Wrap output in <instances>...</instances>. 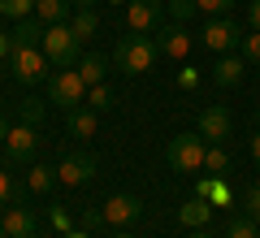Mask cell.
Here are the masks:
<instances>
[{
	"label": "cell",
	"mask_w": 260,
	"mask_h": 238,
	"mask_svg": "<svg viewBox=\"0 0 260 238\" xmlns=\"http://www.w3.org/2000/svg\"><path fill=\"white\" fill-rule=\"evenodd\" d=\"M243 208H251V212H260V182L251 186L247 195H243Z\"/></svg>",
	"instance_id": "d6a6232c"
},
{
	"label": "cell",
	"mask_w": 260,
	"mask_h": 238,
	"mask_svg": "<svg viewBox=\"0 0 260 238\" xmlns=\"http://www.w3.org/2000/svg\"><path fill=\"white\" fill-rule=\"evenodd\" d=\"M204 156H208V139L200 134V130H182V134H174L169 139V147H165V160H169V169L174 174H195V169H204Z\"/></svg>",
	"instance_id": "7a4b0ae2"
},
{
	"label": "cell",
	"mask_w": 260,
	"mask_h": 238,
	"mask_svg": "<svg viewBox=\"0 0 260 238\" xmlns=\"http://www.w3.org/2000/svg\"><path fill=\"white\" fill-rule=\"evenodd\" d=\"M44 65H48L44 48H13V52H9V70H13V78H18V83H26V87L44 78Z\"/></svg>",
	"instance_id": "5b68a950"
},
{
	"label": "cell",
	"mask_w": 260,
	"mask_h": 238,
	"mask_svg": "<svg viewBox=\"0 0 260 238\" xmlns=\"http://www.w3.org/2000/svg\"><path fill=\"white\" fill-rule=\"evenodd\" d=\"M100 212H104V225L121 229V225H130V221L143 217V199H139V195H109Z\"/></svg>",
	"instance_id": "8992f818"
},
{
	"label": "cell",
	"mask_w": 260,
	"mask_h": 238,
	"mask_svg": "<svg viewBox=\"0 0 260 238\" xmlns=\"http://www.w3.org/2000/svg\"><path fill=\"white\" fill-rule=\"evenodd\" d=\"M234 44H239V26H234L230 18H213L204 26V48L208 52H230Z\"/></svg>",
	"instance_id": "30bf717a"
},
{
	"label": "cell",
	"mask_w": 260,
	"mask_h": 238,
	"mask_svg": "<svg viewBox=\"0 0 260 238\" xmlns=\"http://www.w3.org/2000/svg\"><path fill=\"white\" fill-rule=\"evenodd\" d=\"M35 13L44 26H56V22L70 18V0H35Z\"/></svg>",
	"instance_id": "d6986e66"
},
{
	"label": "cell",
	"mask_w": 260,
	"mask_h": 238,
	"mask_svg": "<svg viewBox=\"0 0 260 238\" xmlns=\"http://www.w3.org/2000/svg\"><path fill=\"white\" fill-rule=\"evenodd\" d=\"M87 91H91V87L83 83L78 65H74V70H56L52 78H48V100H52V104H61L65 113H70V109H78V104H87Z\"/></svg>",
	"instance_id": "277c9868"
},
{
	"label": "cell",
	"mask_w": 260,
	"mask_h": 238,
	"mask_svg": "<svg viewBox=\"0 0 260 238\" xmlns=\"http://www.w3.org/2000/svg\"><path fill=\"white\" fill-rule=\"evenodd\" d=\"M156 56H160L156 39L143 35V30H130V35H121L117 48H113V61H117V70L130 74V78H135V74H148L152 65H156Z\"/></svg>",
	"instance_id": "6da1fadb"
},
{
	"label": "cell",
	"mask_w": 260,
	"mask_h": 238,
	"mask_svg": "<svg viewBox=\"0 0 260 238\" xmlns=\"http://www.w3.org/2000/svg\"><path fill=\"white\" fill-rule=\"evenodd\" d=\"M83 221H87V229H95V225H104V212H87Z\"/></svg>",
	"instance_id": "d590c367"
},
{
	"label": "cell",
	"mask_w": 260,
	"mask_h": 238,
	"mask_svg": "<svg viewBox=\"0 0 260 238\" xmlns=\"http://www.w3.org/2000/svg\"><path fill=\"white\" fill-rule=\"evenodd\" d=\"M65 130H70L74 139H91V134H95V109H87V104L70 109V117H65Z\"/></svg>",
	"instance_id": "2e32d148"
},
{
	"label": "cell",
	"mask_w": 260,
	"mask_h": 238,
	"mask_svg": "<svg viewBox=\"0 0 260 238\" xmlns=\"http://www.w3.org/2000/svg\"><path fill=\"white\" fill-rule=\"evenodd\" d=\"M195 130H200L208 143H221V139L230 134V113H225L221 104H208V109L200 113V126H195Z\"/></svg>",
	"instance_id": "7c38bea8"
},
{
	"label": "cell",
	"mask_w": 260,
	"mask_h": 238,
	"mask_svg": "<svg viewBox=\"0 0 260 238\" xmlns=\"http://www.w3.org/2000/svg\"><path fill=\"white\" fill-rule=\"evenodd\" d=\"M5 147H9V160L26 165V160H35L39 130H35V126H26V121H18V126H9V134H5Z\"/></svg>",
	"instance_id": "ba28073f"
},
{
	"label": "cell",
	"mask_w": 260,
	"mask_h": 238,
	"mask_svg": "<svg viewBox=\"0 0 260 238\" xmlns=\"http://www.w3.org/2000/svg\"><path fill=\"white\" fill-rule=\"evenodd\" d=\"M251 160L260 165V134H251Z\"/></svg>",
	"instance_id": "8d00e7d4"
},
{
	"label": "cell",
	"mask_w": 260,
	"mask_h": 238,
	"mask_svg": "<svg viewBox=\"0 0 260 238\" xmlns=\"http://www.w3.org/2000/svg\"><path fill=\"white\" fill-rule=\"evenodd\" d=\"M44 22H39V18H22L18 22V26H13V48H39V44H44Z\"/></svg>",
	"instance_id": "9a60e30c"
},
{
	"label": "cell",
	"mask_w": 260,
	"mask_h": 238,
	"mask_svg": "<svg viewBox=\"0 0 260 238\" xmlns=\"http://www.w3.org/2000/svg\"><path fill=\"white\" fill-rule=\"evenodd\" d=\"M5 134H9V121H5V113H0V143H5Z\"/></svg>",
	"instance_id": "74e56055"
},
{
	"label": "cell",
	"mask_w": 260,
	"mask_h": 238,
	"mask_svg": "<svg viewBox=\"0 0 260 238\" xmlns=\"http://www.w3.org/2000/svg\"><path fill=\"white\" fill-rule=\"evenodd\" d=\"M78 44L83 39L70 30V22H56V26H48L44 30V56H48V65H56V70H74L83 56H78Z\"/></svg>",
	"instance_id": "3957f363"
},
{
	"label": "cell",
	"mask_w": 260,
	"mask_h": 238,
	"mask_svg": "<svg viewBox=\"0 0 260 238\" xmlns=\"http://www.w3.org/2000/svg\"><path fill=\"white\" fill-rule=\"evenodd\" d=\"M65 238H87V234H83V229H70V234H65Z\"/></svg>",
	"instance_id": "ab89813d"
},
{
	"label": "cell",
	"mask_w": 260,
	"mask_h": 238,
	"mask_svg": "<svg viewBox=\"0 0 260 238\" xmlns=\"http://www.w3.org/2000/svg\"><path fill=\"white\" fill-rule=\"evenodd\" d=\"M195 5H200V13H213V18H217V13H225V9H230L234 0H195Z\"/></svg>",
	"instance_id": "4dcf8cb0"
},
{
	"label": "cell",
	"mask_w": 260,
	"mask_h": 238,
	"mask_svg": "<svg viewBox=\"0 0 260 238\" xmlns=\"http://www.w3.org/2000/svg\"><path fill=\"white\" fill-rule=\"evenodd\" d=\"M113 238H135V234H126V229H117V234H113Z\"/></svg>",
	"instance_id": "b9f144b4"
},
{
	"label": "cell",
	"mask_w": 260,
	"mask_h": 238,
	"mask_svg": "<svg viewBox=\"0 0 260 238\" xmlns=\"http://www.w3.org/2000/svg\"><path fill=\"white\" fill-rule=\"evenodd\" d=\"M208 217H213V203H208L204 195H191V199L178 208V221H182L186 229H204V225H208Z\"/></svg>",
	"instance_id": "4fadbf2b"
},
{
	"label": "cell",
	"mask_w": 260,
	"mask_h": 238,
	"mask_svg": "<svg viewBox=\"0 0 260 238\" xmlns=\"http://www.w3.org/2000/svg\"><path fill=\"white\" fill-rule=\"evenodd\" d=\"M56 178H61L65 186H87L95 178V156L91 152H70L61 165H56Z\"/></svg>",
	"instance_id": "52a82bcc"
},
{
	"label": "cell",
	"mask_w": 260,
	"mask_h": 238,
	"mask_svg": "<svg viewBox=\"0 0 260 238\" xmlns=\"http://www.w3.org/2000/svg\"><path fill=\"white\" fill-rule=\"evenodd\" d=\"M74 5L78 9H95V0H74Z\"/></svg>",
	"instance_id": "f35d334b"
},
{
	"label": "cell",
	"mask_w": 260,
	"mask_h": 238,
	"mask_svg": "<svg viewBox=\"0 0 260 238\" xmlns=\"http://www.w3.org/2000/svg\"><path fill=\"white\" fill-rule=\"evenodd\" d=\"M26 182H30V191H52V186L61 182V178H56V169H52V165H35Z\"/></svg>",
	"instance_id": "7402d4cb"
},
{
	"label": "cell",
	"mask_w": 260,
	"mask_h": 238,
	"mask_svg": "<svg viewBox=\"0 0 260 238\" xmlns=\"http://www.w3.org/2000/svg\"><path fill=\"white\" fill-rule=\"evenodd\" d=\"M52 225L61 229V234H70V212H65V208H52Z\"/></svg>",
	"instance_id": "1f68e13d"
},
{
	"label": "cell",
	"mask_w": 260,
	"mask_h": 238,
	"mask_svg": "<svg viewBox=\"0 0 260 238\" xmlns=\"http://www.w3.org/2000/svg\"><path fill=\"white\" fill-rule=\"evenodd\" d=\"M0 238H5V225H0Z\"/></svg>",
	"instance_id": "ee69618b"
},
{
	"label": "cell",
	"mask_w": 260,
	"mask_h": 238,
	"mask_svg": "<svg viewBox=\"0 0 260 238\" xmlns=\"http://www.w3.org/2000/svg\"><path fill=\"white\" fill-rule=\"evenodd\" d=\"M169 13H174L178 22H186L191 13H200V5H195V0H169Z\"/></svg>",
	"instance_id": "f1b7e54d"
},
{
	"label": "cell",
	"mask_w": 260,
	"mask_h": 238,
	"mask_svg": "<svg viewBox=\"0 0 260 238\" xmlns=\"http://www.w3.org/2000/svg\"><path fill=\"white\" fill-rule=\"evenodd\" d=\"M13 195H18V186H13L9 169H0V208H5V203H13Z\"/></svg>",
	"instance_id": "f546056e"
},
{
	"label": "cell",
	"mask_w": 260,
	"mask_h": 238,
	"mask_svg": "<svg viewBox=\"0 0 260 238\" xmlns=\"http://www.w3.org/2000/svg\"><path fill=\"white\" fill-rule=\"evenodd\" d=\"M204 169H208V174H225V169H230V156H225V147H221V143H213V147H208Z\"/></svg>",
	"instance_id": "cb8c5ba5"
},
{
	"label": "cell",
	"mask_w": 260,
	"mask_h": 238,
	"mask_svg": "<svg viewBox=\"0 0 260 238\" xmlns=\"http://www.w3.org/2000/svg\"><path fill=\"white\" fill-rule=\"evenodd\" d=\"M95 26H100V18H95V9H78L74 18H70V30H74L78 39H91Z\"/></svg>",
	"instance_id": "44dd1931"
},
{
	"label": "cell",
	"mask_w": 260,
	"mask_h": 238,
	"mask_svg": "<svg viewBox=\"0 0 260 238\" xmlns=\"http://www.w3.org/2000/svg\"><path fill=\"white\" fill-rule=\"evenodd\" d=\"M239 44H243V61H247V65H260V30H256V35H243Z\"/></svg>",
	"instance_id": "83f0119b"
},
{
	"label": "cell",
	"mask_w": 260,
	"mask_h": 238,
	"mask_svg": "<svg viewBox=\"0 0 260 238\" xmlns=\"http://www.w3.org/2000/svg\"><path fill=\"white\" fill-rule=\"evenodd\" d=\"M251 221H256V225H260V212H251Z\"/></svg>",
	"instance_id": "7bdbcfd3"
},
{
	"label": "cell",
	"mask_w": 260,
	"mask_h": 238,
	"mask_svg": "<svg viewBox=\"0 0 260 238\" xmlns=\"http://www.w3.org/2000/svg\"><path fill=\"white\" fill-rule=\"evenodd\" d=\"M243 56H221V61H217V70H213V83L217 87H239L243 83Z\"/></svg>",
	"instance_id": "e0dca14e"
},
{
	"label": "cell",
	"mask_w": 260,
	"mask_h": 238,
	"mask_svg": "<svg viewBox=\"0 0 260 238\" xmlns=\"http://www.w3.org/2000/svg\"><path fill=\"white\" fill-rule=\"evenodd\" d=\"M156 48H160L165 56H174V61H182V56L191 52V39H186L182 26H165V30L156 35Z\"/></svg>",
	"instance_id": "5bb4252c"
},
{
	"label": "cell",
	"mask_w": 260,
	"mask_h": 238,
	"mask_svg": "<svg viewBox=\"0 0 260 238\" xmlns=\"http://www.w3.org/2000/svg\"><path fill=\"white\" fill-rule=\"evenodd\" d=\"M160 0H130L126 5V26L130 30H143V35H152V30L160 26Z\"/></svg>",
	"instance_id": "9c48e42d"
},
{
	"label": "cell",
	"mask_w": 260,
	"mask_h": 238,
	"mask_svg": "<svg viewBox=\"0 0 260 238\" xmlns=\"http://www.w3.org/2000/svg\"><path fill=\"white\" fill-rule=\"evenodd\" d=\"M225 238H260V225L251 217H234L230 229H225Z\"/></svg>",
	"instance_id": "603a6c76"
},
{
	"label": "cell",
	"mask_w": 260,
	"mask_h": 238,
	"mask_svg": "<svg viewBox=\"0 0 260 238\" xmlns=\"http://www.w3.org/2000/svg\"><path fill=\"white\" fill-rule=\"evenodd\" d=\"M87 109H95V113H104V109H113V91L109 87H91V91H87Z\"/></svg>",
	"instance_id": "484cf974"
},
{
	"label": "cell",
	"mask_w": 260,
	"mask_h": 238,
	"mask_svg": "<svg viewBox=\"0 0 260 238\" xmlns=\"http://www.w3.org/2000/svg\"><path fill=\"white\" fill-rule=\"evenodd\" d=\"M104 70H109V61H104L100 52H87L83 61H78V74H83L87 87H100V83H104Z\"/></svg>",
	"instance_id": "ac0fdd59"
},
{
	"label": "cell",
	"mask_w": 260,
	"mask_h": 238,
	"mask_svg": "<svg viewBox=\"0 0 260 238\" xmlns=\"http://www.w3.org/2000/svg\"><path fill=\"white\" fill-rule=\"evenodd\" d=\"M247 18H251V30H260V0H251V13H247Z\"/></svg>",
	"instance_id": "e575fe53"
},
{
	"label": "cell",
	"mask_w": 260,
	"mask_h": 238,
	"mask_svg": "<svg viewBox=\"0 0 260 238\" xmlns=\"http://www.w3.org/2000/svg\"><path fill=\"white\" fill-rule=\"evenodd\" d=\"M22 121L39 130V121H44V100H22Z\"/></svg>",
	"instance_id": "4316f807"
},
{
	"label": "cell",
	"mask_w": 260,
	"mask_h": 238,
	"mask_svg": "<svg viewBox=\"0 0 260 238\" xmlns=\"http://www.w3.org/2000/svg\"><path fill=\"white\" fill-rule=\"evenodd\" d=\"M195 195H204L213 208H221V203H230V186L225 182H217V178H200L195 182Z\"/></svg>",
	"instance_id": "ffe728a7"
},
{
	"label": "cell",
	"mask_w": 260,
	"mask_h": 238,
	"mask_svg": "<svg viewBox=\"0 0 260 238\" xmlns=\"http://www.w3.org/2000/svg\"><path fill=\"white\" fill-rule=\"evenodd\" d=\"M0 225H5V238H35L39 234V221L30 208H5Z\"/></svg>",
	"instance_id": "8fae6325"
},
{
	"label": "cell",
	"mask_w": 260,
	"mask_h": 238,
	"mask_svg": "<svg viewBox=\"0 0 260 238\" xmlns=\"http://www.w3.org/2000/svg\"><path fill=\"white\" fill-rule=\"evenodd\" d=\"M191 238H213V234H208V229H195V234Z\"/></svg>",
	"instance_id": "60d3db41"
},
{
	"label": "cell",
	"mask_w": 260,
	"mask_h": 238,
	"mask_svg": "<svg viewBox=\"0 0 260 238\" xmlns=\"http://www.w3.org/2000/svg\"><path fill=\"white\" fill-rule=\"evenodd\" d=\"M9 52H13V39L5 35V30H0V61H5V56H9Z\"/></svg>",
	"instance_id": "836d02e7"
},
{
	"label": "cell",
	"mask_w": 260,
	"mask_h": 238,
	"mask_svg": "<svg viewBox=\"0 0 260 238\" xmlns=\"http://www.w3.org/2000/svg\"><path fill=\"white\" fill-rule=\"evenodd\" d=\"M30 9H35V0H0V13H5V18H13V22L30 18Z\"/></svg>",
	"instance_id": "d4e9b609"
}]
</instances>
